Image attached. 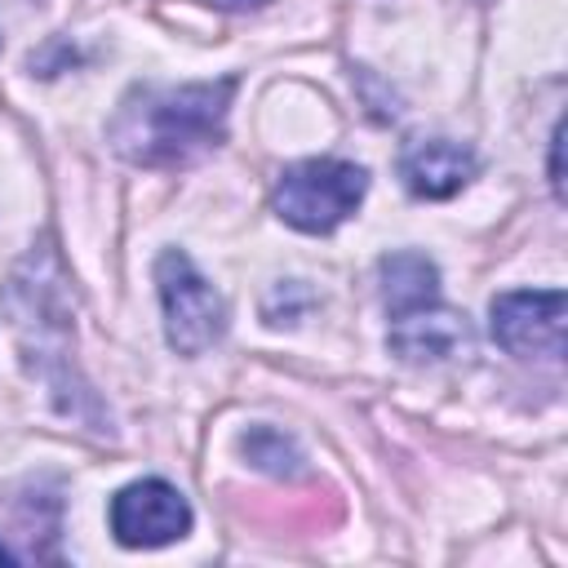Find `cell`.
Segmentation results:
<instances>
[{"instance_id":"ba28073f","label":"cell","mask_w":568,"mask_h":568,"mask_svg":"<svg viewBox=\"0 0 568 568\" xmlns=\"http://www.w3.org/2000/svg\"><path fill=\"white\" fill-rule=\"evenodd\" d=\"M479 160L470 146L448 138H408L399 151V178L422 200H448L475 178Z\"/></svg>"},{"instance_id":"8992f818","label":"cell","mask_w":568,"mask_h":568,"mask_svg":"<svg viewBox=\"0 0 568 568\" xmlns=\"http://www.w3.org/2000/svg\"><path fill=\"white\" fill-rule=\"evenodd\" d=\"M493 337L501 351L532 359L564 355V293L559 288H515L493 297Z\"/></svg>"},{"instance_id":"7c38bea8","label":"cell","mask_w":568,"mask_h":568,"mask_svg":"<svg viewBox=\"0 0 568 568\" xmlns=\"http://www.w3.org/2000/svg\"><path fill=\"white\" fill-rule=\"evenodd\" d=\"M559 142H564V124H555V133H550V186H555V195H564V178H559Z\"/></svg>"},{"instance_id":"30bf717a","label":"cell","mask_w":568,"mask_h":568,"mask_svg":"<svg viewBox=\"0 0 568 568\" xmlns=\"http://www.w3.org/2000/svg\"><path fill=\"white\" fill-rule=\"evenodd\" d=\"M240 448H244V457H248L257 470H266V475H275V479H297V475L306 470V457H302L297 439L284 435V430H275V426H253V430H244Z\"/></svg>"},{"instance_id":"7a4b0ae2","label":"cell","mask_w":568,"mask_h":568,"mask_svg":"<svg viewBox=\"0 0 568 568\" xmlns=\"http://www.w3.org/2000/svg\"><path fill=\"white\" fill-rule=\"evenodd\" d=\"M4 306L13 315V333L27 368L58 395V408L71 417H93V390L75 377L71 359V306L62 293V271L49 244L27 253V262L9 275Z\"/></svg>"},{"instance_id":"3957f363","label":"cell","mask_w":568,"mask_h":568,"mask_svg":"<svg viewBox=\"0 0 568 568\" xmlns=\"http://www.w3.org/2000/svg\"><path fill=\"white\" fill-rule=\"evenodd\" d=\"M368 195V169L351 160H302L288 164L275 182V213L306 235H328L337 231L359 200Z\"/></svg>"},{"instance_id":"9c48e42d","label":"cell","mask_w":568,"mask_h":568,"mask_svg":"<svg viewBox=\"0 0 568 568\" xmlns=\"http://www.w3.org/2000/svg\"><path fill=\"white\" fill-rule=\"evenodd\" d=\"M377 280H382V302L390 315L439 302V266L426 253H413V248L386 253L377 262Z\"/></svg>"},{"instance_id":"5b68a950","label":"cell","mask_w":568,"mask_h":568,"mask_svg":"<svg viewBox=\"0 0 568 568\" xmlns=\"http://www.w3.org/2000/svg\"><path fill=\"white\" fill-rule=\"evenodd\" d=\"M111 537L129 550H155L191 532V506L169 479H133L111 497Z\"/></svg>"},{"instance_id":"6da1fadb","label":"cell","mask_w":568,"mask_h":568,"mask_svg":"<svg viewBox=\"0 0 568 568\" xmlns=\"http://www.w3.org/2000/svg\"><path fill=\"white\" fill-rule=\"evenodd\" d=\"M231 98L235 75L204 84H133L106 124V142L120 160L142 169L191 164L226 138Z\"/></svg>"},{"instance_id":"8fae6325","label":"cell","mask_w":568,"mask_h":568,"mask_svg":"<svg viewBox=\"0 0 568 568\" xmlns=\"http://www.w3.org/2000/svg\"><path fill=\"white\" fill-rule=\"evenodd\" d=\"M315 306V297H311V288L302 284V280H284V284H275L271 293H266V302H262V315H266V324H297L306 311Z\"/></svg>"},{"instance_id":"4fadbf2b","label":"cell","mask_w":568,"mask_h":568,"mask_svg":"<svg viewBox=\"0 0 568 568\" xmlns=\"http://www.w3.org/2000/svg\"><path fill=\"white\" fill-rule=\"evenodd\" d=\"M209 4H217V9H257L266 0H209Z\"/></svg>"},{"instance_id":"277c9868","label":"cell","mask_w":568,"mask_h":568,"mask_svg":"<svg viewBox=\"0 0 568 568\" xmlns=\"http://www.w3.org/2000/svg\"><path fill=\"white\" fill-rule=\"evenodd\" d=\"M155 288L164 306V337L178 355H204L226 333L222 293L195 271L182 248H164L155 257Z\"/></svg>"},{"instance_id":"52a82bcc","label":"cell","mask_w":568,"mask_h":568,"mask_svg":"<svg viewBox=\"0 0 568 568\" xmlns=\"http://www.w3.org/2000/svg\"><path fill=\"white\" fill-rule=\"evenodd\" d=\"M386 346L404 364H448L457 355H470L475 328H470V320L462 311H448V306L430 302V306L390 315Z\"/></svg>"}]
</instances>
